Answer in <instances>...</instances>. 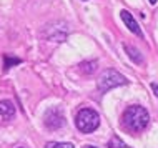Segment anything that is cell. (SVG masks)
<instances>
[{"instance_id":"14","label":"cell","mask_w":158,"mask_h":148,"mask_svg":"<svg viewBox=\"0 0 158 148\" xmlns=\"http://www.w3.org/2000/svg\"><path fill=\"white\" fill-rule=\"evenodd\" d=\"M85 148H95V146H90V145H88V146H85Z\"/></svg>"},{"instance_id":"4","label":"cell","mask_w":158,"mask_h":148,"mask_svg":"<svg viewBox=\"0 0 158 148\" xmlns=\"http://www.w3.org/2000/svg\"><path fill=\"white\" fill-rule=\"evenodd\" d=\"M45 125L48 126L50 130L62 128V126L65 125V117H63V113L58 108H52V110H48V113L45 115Z\"/></svg>"},{"instance_id":"9","label":"cell","mask_w":158,"mask_h":148,"mask_svg":"<svg viewBox=\"0 0 158 148\" xmlns=\"http://www.w3.org/2000/svg\"><path fill=\"white\" fill-rule=\"evenodd\" d=\"M45 148H73L72 143H47Z\"/></svg>"},{"instance_id":"5","label":"cell","mask_w":158,"mask_h":148,"mask_svg":"<svg viewBox=\"0 0 158 148\" xmlns=\"http://www.w3.org/2000/svg\"><path fill=\"white\" fill-rule=\"evenodd\" d=\"M120 15H122V20L125 22V25L128 27V30H130L131 33H135L136 37H143V33H142V30H140L138 23L135 22L133 15H131L130 12H128V10H122V12H120Z\"/></svg>"},{"instance_id":"8","label":"cell","mask_w":158,"mask_h":148,"mask_svg":"<svg viewBox=\"0 0 158 148\" xmlns=\"http://www.w3.org/2000/svg\"><path fill=\"white\" fill-rule=\"evenodd\" d=\"M80 70H82V73H85V75H92L93 72L97 70V62H83L82 65H80Z\"/></svg>"},{"instance_id":"3","label":"cell","mask_w":158,"mask_h":148,"mask_svg":"<svg viewBox=\"0 0 158 148\" xmlns=\"http://www.w3.org/2000/svg\"><path fill=\"white\" fill-rule=\"evenodd\" d=\"M125 83H127V78L122 73H118L117 70H112V68L105 70L100 75V78H98V88L102 92H108L118 85H125Z\"/></svg>"},{"instance_id":"6","label":"cell","mask_w":158,"mask_h":148,"mask_svg":"<svg viewBox=\"0 0 158 148\" xmlns=\"http://www.w3.org/2000/svg\"><path fill=\"white\" fill-rule=\"evenodd\" d=\"M14 115H15V107L12 101L8 100L0 101V118L2 120H10V118H14Z\"/></svg>"},{"instance_id":"1","label":"cell","mask_w":158,"mask_h":148,"mask_svg":"<svg viewBox=\"0 0 158 148\" xmlns=\"http://www.w3.org/2000/svg\"><path fill=\"white\" fill-rule=\"evenodd\" d=\"M148 121H150L148 112L143 107H138V105L128 107L123 113V125L130 132H142V130L147 128Z\"/></svg>"},{"instance_id":"2","label":"cell","mask_w":158,"mask_h":148,"mask_svg":"<svg viewBox=\"0 0 158 148\" xmlns=\"http://www.w3.org/2000/svg\"><path fill=\"white\" fill-rule=\"evenodd\" d=\"M75 125L82 133H92V132H95L98 128V125H100V117H98V113L95 110L83 108L77 113Z\"/></svg>"},{"instance_id":"12","label":"cell","mask_w":158,"mask_h":148,"mask_svg":"<svg viewBox=\"0 0 158 148\" xmlns=\"http://www.w3.org/2000/svg\"><path fill=\"white\" fill-rule=\"evenodd\" d=\"M152 90L155 92V95L158 97V85H156V83H152Z\"/></svg>"},{"instance_id":"10","label":"cell","mask_w":158,"mask_h":148,"mask_svg":"<svg viewBox=\"0 0 158 148\" xmlns=\"http://www.w3.org/2000/svg\"><path fill=\"white\" fill-rule=\"evenodd\" d=\"M20 63V58H10L8 55H5V68H10L12 65H17Z\"/></svg>"},{"instance_id":"7","label":"cell","mask_w":158,"mask_h":148,"mask_svg":"<svg viewBox=\"0 0 158 148\" xmlns=\"http://www.w3.org/2000/svg\"><path fill=\"white\" fill-rule=\"evenodd\" d=\"M125 50H127V53H128V57L131 58L135 63H142L143 62V57L140 55V52L136 48H133V47H130V45H125Z\"/></svg>"},{"instance_id":"11","label":"cell","mask_w":158,"mask_h":148,"mask_svg":"<svg viewBox=\"0 0 158 148\" xmlns=\"http://www.w3.org/2000/svg\"><path fill=\"white\" fill-rule=\"evenodd\" d=\"M110 148H130V146H127L125 143H122L118 138H113V140L110 142Z\"/></svg>"},{"instance_id":"13","label":"cell","mask_w":158,"mask_h":148,"mask_svg":"<svg viewBox=\"0 0 158 148\" xmlns=\"http://www.w3.org/2000/svg\"><path fill=\"white\" fill-rule=\"evenodd\" d=\"M150 3H156V0H150Z\"/></svg>"}]
</instances>
